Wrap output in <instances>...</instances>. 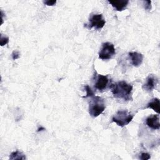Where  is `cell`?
Returning a JSON list of instances; mask_svg holds the SVG:
<instances>
[{"label": "cell", "mask_w": 160, "mask_h": 160, "mask_svg": "<svg viewBox=\"0 0 160 160\" xmlns=\"http://www.w3.org/2000/svg\"><path fill=\"white\" fill-rule=\"evenodd\" d=\"M9 159H25L26 156L22 152L17 150L16 151L11 152L9 156Z\"/></svg>", "instance_id": "cell-12"}, {"label": "cell", "mask_w": 160, "mask_h": 160, "mask_svg": "<svg viewBox=\"0 0 160 160\" xmlns=\"http://www.w3.org/2000/svg\"><path fill=\"white\" fill-rule=\"evenodd\" d=\"M44 4L47 6H54L56 4V1H44Z\"/></svg>", "instance_id": "cell-18"}, {"label": "cell", "mask_w": 160, "mask_h": 160, "mask_svg": "<svg viewBox=\"0 0 160 160\" xmlns=\"http://www.w3.org/2000/svg\"><path fill=\"white\" fill-rule=\"evenodd\" d=\"M146 125L151 129L154 130H158L160 128L159 116L158 114H152L149 116L146 119Z\"/></svg>", "instance_id": "cell-8"}, {"label": "cell", "mask_w": 160, "mask_h": 160, "mask_svg": "<svg viewBox=\"0 0 160 160\" xmlns=\"http://www.w3.org/2000/svg\"><path fill=\"white\" fill-rule=\"evenodd\" d=\"M20 57V54H19V52L17 51H14L12 52V58L13 60H16V59H19Z\"/></svg>", "instance_id": "cell-17"}, {"label": "cell", "mask_w": 160, "mask_h": 160, "mask_svg": "<svg viewBox=\"0 0 160 160\" xmlns=\"http://www.w3.org/2000/svg\"><path fill=\"white\" fill-rule=\"evenodd\" d=\"M106 106L104 99L99 96H93L89 105V113L91 116L96 118L103 112Z\"/></svg>", "instance_id": "cell-2"}, {"label": "cell", "mask_w": 160, "mask_h": 160, "mask_svg": "<svg viewBox=\"0 0 160 160\" xmlns=\"http://www.w3.org/2000/svg\"><path fill=\"white\" fill-rule=\"evenodd\" d=\"M9 42V38L6 36H3L2 34H1V46H3L6 44H7Z\"/></svg>", "instance_id": "cell-14"}, {"label": "cell", "mask_w": 160, "mask_h": 160, "mask_svg": "<svg viewBox=\"0 0 160 160\" xmlns=\"http://www.w3.org/2000/svg\"><path fill=\"white\" fill-rule=\"evenodd\" d=\"M114 97L124 101L132 100V86L124 81H121L112 84L110 86Z\"/></svg>", "instance_id": "cell-1"}, {"label": "cell", "mask_w": 160, "mask_h": 160, "mask_svg": "<svg viewBox=\"0 0 160 160\" xmlns=\"http://www.w3.org/2000/svg\"><path fill=\"white\" fill-rule=\"evenodd\" d=\"M139 158L142 160H147V159H149L151 158V156L149 154H148L147 152H142L140 155Z\"/></svg>", "instance_id": "cell-16"}, {"label": "cell", "mask_w": 160, "mask_h": 160, "mask_svg": "<svg viewBox=\"0 0 160 160\" xmlns=\"http://www.w3.org/2000/svg\"><path fill=\"white\" fill-rule=\"evenodd\" d=\"M133 119V115L128 110H119L112 116V121L120 127L128 125Z\"/></svg>", "instance_id": "cell-3"}, {"label": "cell", "mask_w": 160, "mask_h": 160, "mask_svg": "<svg viewBox=\"0 0 160 160\" xmlns=\"http://www.w3.org/2000/svg\"><path fill=\"white\" fill-rule=\"evenodd\" d=\"M158 79L154 74H149L146 79L145 82L142 84V88L147 92H151L156 86Z\"/></svg>", "instance_id": "cell-6"}, {"label": "cell", "mask_w": 160, "mask_h": 160, "mask_svg": "<svg viewBox=\"0 0 160 160\" xmlns=\"http://www.w3.org/2000/svg\"><path fill=\"white\" fill-rule=\"evenodd\" d=\"M84 89L86 92V96H84L83 98H88V97H93L94 96V92L92 91V90L91 89V88L88 86V85H86L84 86Z\"/></svg>", "instance_id": "cell-13"}, {"label": "cell", "mask_w": 160, "mask_h": 160, "mask_svg": "<svg viewBox=\"0 0 160 160\" xmlns=\"http://www.w3.org/2000/svg\"><path fill=\"white\" fill-rule=\"evenodd\" d=\"M89 21V22L88 27L89 29L94 28L96 29H102L106 24L105 19L103 18L101 14H94L91 15Z\"/></svg>", "instance_id": "cell-5"}, {"label": "cell", "mask_w": 160, "mask_h": 160, "mask_svg": "<svg viewBox=\"0 0 160 160\" xmlns=\"http://www.w3.org/2000/svg\"><path fill=\"white\" fill-rule=\"evenodd\" d=\"M116 54L114 45L109 42L102 43V48L99 52V58L102 60H108Z\"/></svg>", "instance_id": "cell-4"}, {"label": "cell", "mask_w": 160, "mask_h": 160, "mask_svg": "<svg viewBox=\"0 0 160 160\" xmlns=\"http://www.w3.org/2000/svg\"><path fill=\"white\" fill-rule=\"evenodd\" d=\"M44 130H45V128H43V127H42V126H40V128H39L38 129L37 132H39V131H44Z\"/></svg>", "instance_id": "cell-19"}, {"label": "cell", "mask_w": 160, "mask_h": 160, "mask_svg": "<svg viewBox=\"0 0 160 160\" xmlns=\"http://www.w3.org/2000/svg\"><path fill=\"white\" fill-rule=\"evenodd\" d=\"M146 109H152L158 114H159V99L158 98H154L150 102H149Z\"/></svg>", "instance_id": "cell-11"}, {"label": "cell", "mask_w": 160, "mask_h": 160, "mask_svg": "<svg viewBox=\"0 0 160 160\" xmlns=\"http://www.w3.org/2000/svg\"><path fill=\"white\" fill-rule=\"evenodd\" d=\"M131 64L135 67L139 66L143 61V55L138 52H130L128 53Z\"/></svg>", "instance_id": "cell-9"}, {"label": "cell", "mask_w": 160, "mask_h": 160, "mask_svg": "<svg viewBox=\"0 0 160 160\" xmlns=\"http://www.w3.org/2000/svg\"><path fill=\"white\" fill-rule=\"evenodd\" d=\"M108 83L109 79L107 76L98 74L96 78L94 88L99 91H102L106 89Z\"/></svg>", "instance_id": "cell-7"}, {"label": "cell", "mask_w": 160, "mask_h": 160, "mask_svg": "<svg viewBox=\"0 0 160 160\" xmlns=\"http://www.w3.org/2000/svg\"><path fill=\"white\" fill-rule=\"evenodd\" d=\"M144 8L147 11H151V1H143Z\"/></svg>", "instance_id": "cell-15"}, {"label": "cell", "mask_w": 160, "mask_h": 160, "mask_svg": "<svg viewBox=\"0 0 160 160\" xmlns=\"http://www.w3.org/2000/svg\"><path fill=\"white\" fill-rule=\"evenodd\" d=\"M108 2L111 4V6L118 11H122L125 9L129 3L128 0L121 1V0H115V1H109Z\"/></svg>", "instance_id": "cell-10"}]
</instances>
